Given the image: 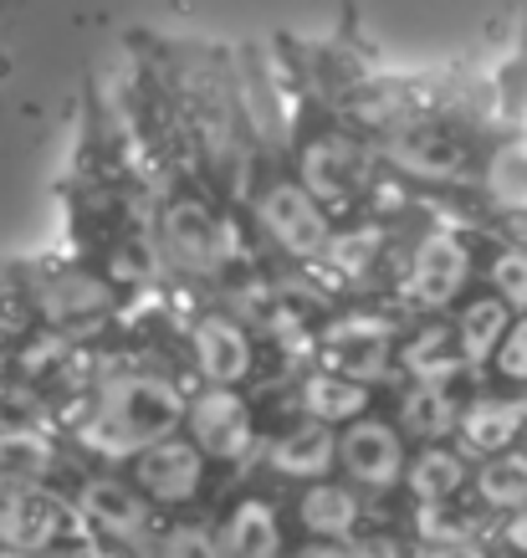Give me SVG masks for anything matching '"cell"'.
Returning a JSON list of instances; mask_svg holds the SVG:
<instances>
[{"label": "cell", "instance_id": "cell-25", "mask_svg": "<svg viewBox=\"0 0 527 558\" xmlns=\"http://www.w3.org/2000/svg\"><path fill=\"white\" fill-rule=\"evenodd\" d=\"M297 558H354V554H348L343 543H307Z\"/></svg>", "mask_w": 527, "mask_h": 558}, {"label": "cell", "instance_id": "cell-6", "mask_svg": "<svg viewBox=\"0 0 527 558\" xmlns=\"http://www.w3.org/2000/svg\"><path fill=\"white\" fill-rule=\"evenodd\" d=\"M339 466L354 476L358 487H394L405 476V446H400V430L384 421H354L339 436Z\"/></svg>", "mask_w": 527, "mask_h": 558}, {"label": "cell", "instance_id": "cell-15", "mask_svg": "<svg viewBox=\"0 0 527 558\" xmlns=\"http://www.w3.org/2000/svg\"><path fill=\"white\" fill-rule=\"evenodd\" d=\"M527 421V405L523 400H497V395H487V400H477V405L461 410V440L471 446V451H487V457H502L512 440H517V430H523Z\"/></svg>", "mask_w": 527, "mask_h": 558}, {"label": "cell", "instance_id": "cell-12", "mask_svg": "<svg viewBox=\"0 0 527 558\" xmlns=\"http://www.w3.org/2000/svg\"><path fill=\"white\" fill-rule=\"evenodd\" d=\"M297 405H303L307 421L348 425V421H364V410L375 405V389L354 385V379H343V374L312 369V374H303V385H297Z\"/></svg>", "mask_w": 527, "mask_h": 558}, {"label": "cell", "instance_id": "cell-13", "mask_svg": "<svg viewBox=\"0 0 527 558\" xmlns=\"http://www.w3.org/2000/svg\"><path fill=\"white\" fill-rule=\"evenodd\" d=\"M333 457H339V436H333V425L323 421H297L292 430H282V436L272 440V451H267V461H272L282 476H303V482H312V476H323L328 466H333Z\"/></svg>", "mask_w": 527, "mask_h": 558}, {"label": "cell", "instance_id": "cell-2", "mask_svg": "<svg viewBox=\"0 0 527 558\" xmlns=\"http://www.w3.org/2000/svg\"><path fill=\"white\" fill-rule=\"evenodd\" d=\"M471 277H477V246L466 231L420 220L400 256V277H394L390 303L405 318H445L456 303L471 298Z\"/></svg>", "mask_w": 527, "mask_h": 558}, {"label": "cell", "instance_id": "cell-1", "mask_svg": "<svg viewBox=\"0 0 527 558\" xmlns=\"http://www.w3.org/2000/svg\"><path fill=\"white\" fill-rule=\"evenodd\" d=\"M185 410L189 405L180 395V379H170V374L108 369L87 389L77 440L102 461L144 457L154 446L174 440V430L185 425Z\"/></svg>", "mask_w": 527, "mask_h": 558}, {"label": "cell", "instance_id": "cell-23", "mask_svg": "<svg viewBox=\"0 0 527 558\" xmlns=\"http://www.w3.org/2000/svg\"><path fill=\"white\" fill-rule=\"evenodd\" d=\"M492 369L502 374L507 385H527V313L512 318L507 339H502V349L492 354Z\"/></svg>", "mask_w": 527, "mask_h": 558}, {"label": "cell", "instance_id": "cell-4", "mask_svg": "<svg viewBox=\"0 0 527 558\" xmlns=\"http://www.w3.org/2000/svg\"><path fill=\"white\" fill-rule=\"evenodd\" d=\"M185 425L210 461H241L252 451V405L241 400V389H200L185 410Z\"/></svg>", "mask_w": 527, "mask_h": 558}, {"label": "cell", "instance_id": "cell-19", "mask_svg": "<svg viewBox=\"0 0 527 558\" xmlns=\"http://www.w3.org/2000/svg\"><path fill=\"white\" fill-rule=\"evenodd\" d=\"M405 476H409V492H415L426 508H445V502L466 487V461H461L456 451H445V446H426Z\"/></svg>", "mask_w": 527, "mask_h": 558}, {"label": "cell", "instance_id": "cell-3", "mask_svg": "<svg viewBox=\"0 0 527 558\" xmlns=\"http://www.w3.org/2000/svg\"><path fill=\"white\" fill-rule=\"evenodd\" d=\"M180 343H185L189 369L205 379V389H241L256 374L261 349H282L256 318H246L231 303H216V298H195L189 318L180 323Z\"/></svg>", "mask_w": 527, "mask_h": 558}, {"label": "cell", "instance_id": "cell-14", "mask_svg": "<svg viewBox=\"0 0 527 558\" xmlns=\"http://www.w3.org/2000/svg\"><path fill=\"white\" fill-rule=\"evenodd\" d=\"M481 190L497 210L507 216H527V134L517 138H497L492 149L481 154V170H477Z\"/></svg>", "mask_w": 527, "mask_h": 558}, {"label": "cell", "instance_id": "cell-11", "mask_svg": "<svg viewBox=\"0 0 527 558\" xmlns=\"http://www.w3.org/2000/svg\"><path fill=\"white\" fill-rule=\"evenodd\" d=\"M51 440L32 425H0V502L21 492H41L51 472Z\"/></svg>", "mask_w": 527, "mask_h": 558}, {"label": "cell", "instance_id": "cell-5", "mask_svg": "<svg viewBox=\"0 0 527 558\" xmlns=\"http://www.w3.org/2000/svg\"><path fill=\"white\" fill-rule=\"evenodd\" d=\"M134 487L138 497H149V502H189L195 492L205 487V457L195 440H164V446H154L144 457H134Z\"/></svg>", "mask_w": 527, "mask_h": 558}, {"label": "cell", "instance_id": "cell-17", "mask_svg": "<svg viewBox=\"0 0 527 558\" xmlns=\"http://www.w3.org/2000/svg\"><path fill=\"white\" fill-rule=\"evenodd\" d=\"M400 425H405V436L430 440V446L445 430H456L461 405H456V395H451V385H409L405 400H400Z\"/></svg>", "mask_w": 527, "mask_h": 558}, {"label": "cell", "instance_id": "cell-21", "mask_svg": "<svg viewBox=\"0 0 527 558\" xmlns=\"http://www.w3.org/2000/svg\"><path fill=\"white\" fill-rule=\"evenodd\" d=\"M487 277V292L502 298L512 313H527V246H497L492 256L477 262Z\"/></svg>", "mask_w": 527, "mask_h": 558}, {"label": "cell", "instance_id": "cell-26", "mask_svg": "<svg viewBox=\"0 0 527 558\" xmlns=\"http://www.w3.org/2000/svg\"><path fill=\"white\" fill-rule=\"evenodd\" d=\"M507 538H512V548H517V554H527V512H517V518H512Z\"/></svg>", "mask_w": 527, "mask_h": 558}, {"label": "cell", "instance_id": "cell-22", "mask_svg": "<svg viewBox=\"0 0 527 558\" xmlns=\"http://www.w3.org/2000/svg\"><path fill=\"white\" fill-rule=\"evenodd\" d=\"M149 558H225V554L205 527H174V533H164V538L154 543Z\"/></svg>", "mask_w": 527, "mask_h": 558}, {"label": "cell", "instance_id": "cell-7", "mask_svg": "<svg viewBox=\"0 0 527 558\" xmlns=\"http://www.w3.org/2000/svg\"><path fill=\"white\" fill-rule=\"evenodd\" d=\"M394 364L409 374V385H451V379H461V374H466V359H461V343H456L451 318L405 323Z\"/></svg>", "mask_w": 527, "mask_h": 558}, {"label": "cell", "instance_id": "cell-18", "mask_svg": "<svg viewBox=\"0 0 527 558\" xmlns=\"http://www.w3.org/2000/svg\"><path fill=\"white\" fill-rule=\"evenodd\" d=\"M297 518H303L312 538L339 543L358 527V497L348 487H333V482H312L303 492V502H297Z\"/></svg>", "mask_w": 527, "mask_h": 558}, {"label": "cell", "instance_id": "cell-8", "mask_svg": "<svg viewBox=\"0 0 527 558\" xmlns=\"http://www.w3.org/2000/svg\"><path fill=\"white\" fill-rule=\"evenodd\" d=\"M72 512L51 492H21L11 502H0V543L11 554H47L51 543L68 533Z\"/></svg>", "mask_w": 527, "mask_h": 558}, {"label": "cell", "instance_id": "cell-20", "mask_svg": "<svg viewBox=\"0 0 527 558\" xmlns=\"http://www.w3.org/2000/svg\"><path fill=\"white\" fill-rule=\"evenodd\" d=\"M481 502L497 512H527V457L523 451H502L477 472Z\"/></svg>", "mask_w": 527, "mask_h": 558}, {"label": "cell", "instance_id": "cell-9", "mask_svg": "<svg viewBox=\"0 0 527 558\" xmlns=\"http://www.w3.org/2000/svg\"><path fill=\"white\" fill-rule=\"evenodd\" d=\"M77 518H83L98 538L134 543L138 533L149 527V502H144L128 482L93 476V482H83V492H77Z\"/></svg>", "mask_w": 527, "mask_h": 558}, {"label": "cell", "instance_id": "cell-16", "mask_svg": "<svg viewBox=\"0 0 527 558\" xmlns=\"http://www.w3.org/2000/svg\"><path fill=\"white\" fill-rule=\"evenodd\" d=\"M221 554L225 558H277L282 548V523H277V512L267 502H241L221 527Z\"/></svg>", "mask_w": 527, "mask_h": 558}, {"label": "cell", "instance_id": "cell-24", "mask_svg": "<svg viewBox=\"0 0 527 558\" xmlns=\"http://www.w3.org/2000/svg\"><path fill=\"white\" fill-rule=\"evenodd\" d=\"M420 558H487V554H481L477 543H466V538H436Z\"/></svg>", "mask_w": 527, "mask_h": 558}, {"label": "cell", "instance_id": "cell-10", "mask_svg": "<svg viewBox=\"0 0 527 558\" xmlns=\"http://www.w3.org/2000/svg\"><path fill=\"white\" fill-rule=\"evenodd\" d=\"M451 328H456L466 369H481V364H492V354L502 349V339H507L512 307L502 303V298H492V292H471V298L451 313Z\"/></svg>", "mask_w": 527, "mask_h": 558}]
</instances>
